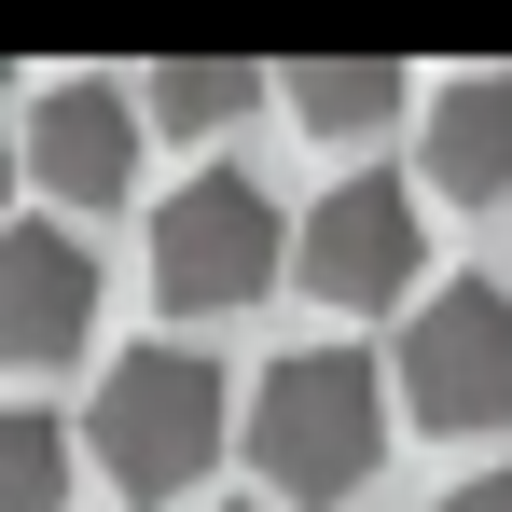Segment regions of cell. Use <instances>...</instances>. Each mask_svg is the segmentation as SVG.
<instances>
[{
    "instance_id": "1",
    "label": "cell",
    "mask_w": 512,
    "mask_h": 512,
    "mask_svg": "<svg viewBox=\"0 0 512 512\" xmlns=\"http://www.w3.org/2000/svg\"><path fill=\"white\" fill-rule=\"evenodd\" d=\"M250 457H263V485L305 499V512L360 499L374 457H388V374H374L360 346H291L250 388Z\"/></svg>"
},
{
    "instance_id": "2",
    "label": "cell",
    "mask_w": 512,
    "mask_h": 512,
    "mask_svg": "<svg viewBox=\"0 0 512 512\" xmlns=\"http://www.w3.org/2000/svg\"><path fill=\"white\" fill-rule=\"evenodd\" d=\"M222 360H194V346H125L111 374H97V471L125 485V499H180L208 457H222Z\"/></svg>"
},
{
    "instance_id": "5",
    "label": "cell",
    "mask_w": 512,
    "mask_h": 512,
    "mask_svg": "<svg viewBox=\"0 0 512 512\" xmlns=\"http://www.w3.org/2000/svg\"><path fill=\"white\" fill-rule=\"evenodd\" d=\"M416 250H429V222H416V180H388V167H360L333 180L319 208H305V291L319 305H402L416 291Z\"/></svg>"
},
{
    "instance_id": "8",
    "label": "cell",
    "mask_w": 512,
    "mask_h": 512,
    "mask_svg": "<svg viewBox=\"0 0 512 512\" xmlns=\"http://www.w3.org/2000/svg\"><path fill=\"white\" fill-rule=\"evenodd\" d=\"M429 194H457V208H499L512 194V84L499 70H457L429 97Z\"/></svg>"
},
{
    "instance_id": "6",
    "label": "cell",
    "mask_w": 512,
    "mask_h": 512,
    "mask_svg": "<svg viewBox=\"0 0 512 512\" xmlns=\"http://www.w3.org/2000/svg\"><path fill=\"white\" fill-rule=\"evenodd\" d=\"M139 84H42L28 111V180L56 194V208H111L125 180H139Z\"/></svg>"
},
{
    "instance_id": "3",
    "label": "cell",
    "mask_w": 512,
    "mask_h": 512,
    "mask_svg": "<svg viewBox=\"0 0 512 512\" xmlns=\"http://www.w3.org/2000/svg\"><path fill=\"white\" fill-rule=\"evenodd\" d=\"M277 263H291V222H277V194H263L250 167H194L167 208H153V291H167L180 319L263 305Z\"/></svg>"
},
{
    "instance_id": "11",
    "label": "cell",
    "mask_w": 512,
    "mask_h": 512,
    "mask_svg": "<svg viewBox=\"0 0 512 512\" xmlns=\"http://www.w3.org/2000/svg\"><path fill=\"white\" fill-rule=\"evenodd\" d=\"M56 499H70V429L0 416V512H56Z\"/></svg>"
},
{
    "instance_id": "9",
    "label": "cell",
    "mask_w": 512,
    "mask_h": 512,
    "mask_svg": "<svg viewBox=\"0 0 512 512\" xmlns=\"http://www.w3.org/2000/svg\"><path fill=\"white\" fill-rule=\"evenodd\" d=\"M277 97H291L305 139H374V125L402 111V70H388V56H305Z\"/></svg>"
},
{
    "instance_id": "4",
    "label": "cell",
    "mask_w": 512,
    "mask_h": 512,
    "mask_svg": "<svg viewBox=\"0 0 512 512\" xmlns=\"http://www.w3.org/2000/svg\"><path fill=\"white\" fill-rule=\"evenodd\" d=\"M402 402L416 429H499L512 416V291L499 277H443L402 333Z\"/></svg>"
},
{
    "instance_id": "7",
    "label": "cell",
    "mask_w": 512,
    "mask_h": 512,
    "mask_svg": "<svg viewBox=\"0 0 512 512\" xmlns=\"http://www.w3.org/2000/svg\"><path fill=\"white\" fill-rule=\"evenodd\" d=\"M97 250L70 236V222H0V346L14 360H70V346L97 333Z\"/></svg>"
},
{
    "instance_id": "10",
    "label": "cell",
    "mask_w": 512,
    "mask_h": 512,
    "mask_svg": "<svg viewBox=\"0 0 512 512\" xmlns=\"http://www.w3.org/2000/svg\"><path fill=\"white\" fill-rule=\"evenodd\" d=\"M250 97H263V70H236V56H153V70H139V111L180 125V139H222Z\"/></svg>"
},
{
    "instance_id": "12",
    "label": "cell",
    "mask_w": 512,
    "mask_h": 512,
    "mask_svg": "<svg viewBox=\"0 0 512 512\" xmlns=\"http://www.w3.org/2000/svg\"><path fill=\"white\" fill-rule=\"evenodd\" d=\"M443 512H512V471H471V485H457Z\"/></svg>"
}]
</instances>
